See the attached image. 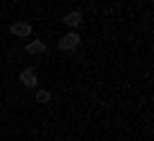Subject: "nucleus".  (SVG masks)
I'll return each instance as SVG.
<instances>
[{
    "instance_id": "nucleus-1",
    "label": "nucleus",
    "mask_w": 154,
    "mask_h": 141,
    "mask_svg": "<svg viewBox=\"0 0 154 141\" xmlns=\"http://www.w3.org/2000/svg\"><path fill=\"white\" fill-rule=\"evenodd\" d=\"M77 46H80V36H77L75 31H72V33H67V36H62V38H59V49H62V51H75Z\"/></svg>"
},
{
    "instance_id": "nucleus-2",
    "label": "nucleus",
    "mask_w": 154,
    "mask_h": 141,
    "mask_svg": "<svg viewBox=\"0 0 154 141\" xmlns=\"http://www.w3.org/2000/svg\"><path fill=\"white\" fill-rule=\"evenodd\" d=\"M11 33H13V36H31V23L16 21V23L11 26Z\"/></svg>"
},
{
    "instance_id": "nucleus-3",
    "label": "nucleus",
    "mask_w": 154,
    "mask_h": 141,
    "mask_svg": "<svg viewBox=\"0 0 154 141\" xmlns=\"http://www.w3.org/2000/svg\"><path fill=\"white\" fill-rule=\"evenodd\" d=\"M21 82H23V85H26V87H36V69H31V67H26V69H23L21 72Z\"/></svg>"
},
{
    "instance_id": "nucleus-4",
    "label": "nucleus",
    "mask_w": 154,
    "mask_h": 141,
    "mask_svg": "<svg viewBox=\"0 0 154 141\" xmlns=\"http://www.w3.org/2000/svg\"><path fill=\"white\" fill-rule=\"evenodd\" d=\"M64 23H67V26H72V28H77L80 23H82V13H80V11L67 13V16H64Z\"/></svg>"
},
{
    "instance_id": "nucleus-5",
    "label": "nucleus",
    "mask_w": 154,
    "mask_h": 141,
    "mask_svg": "<svg viewBox=\"0 0 154 141\" xmlns=\"http://www.w3.org/2000/svg\"><path fill=\"white\" fill-rule=\"evenodd\" d=\"M26 51H28V54H44V51H46V44L36 38V41H31V44L26 46Z\"/></svg>"
},
{
    "instance_id": "nucleus-6",
    "label": "nucleus",
    "mask_w": 154,
    "mask_h": 141,
    "mask_svg": "<svg viewBox=\"0 0 154 141\" xmlns=\"http://www.w3.org/2000/svg\"><path fill=\"white\" fill-rule=\"evenodd\" d=\"M36 103H51V92L49 90H36Z\"/></svg>"
}]
</instances>
